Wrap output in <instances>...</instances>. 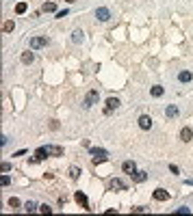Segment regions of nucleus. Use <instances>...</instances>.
I'll use <instances>...</instances> for the list:
<instances>
[{
  "instance_id": "c756f323",
  "label": "nucleus",
  "mask_w": 193,
  "mask_h": 216,
  "mask_svg": "<svg viewBox=\"0 0 193 216\" xmlns=\"http://www.w3.org/2000/svg\"><path fill=\"white\" fill-rule=\"evenodd\" d=\"M130 212H145V208H143V205H137V208H133Z\"/></svg>"
},
{
  "instance_id": "4be33fe9",
  "label": "nucleus",
  "mask_w": 193,
  "mask_h": 216,
  "mask_svg": "<svg viewBox=\"0 0 193 216\" xmlns=\"http://www.w3.org/2000/svg\"><path fill=\"white\" fill-rule=\"evenodd\" d=\"M165 115H167V117H176V115H178V108H176V106H167Z\"/></svg>"
},
{
  "instance_id": "2eb2a0df",
  "label": "nucleus",
  "mask_w": 193,
  "mask_h": 216,
  "mask_svg": "<svg viewBox=\"0 0 193 216\" xmlns=\"http://www.w3.org/2000/svg\"><path fill=\"white\" fill-rule=\"evenodd\" d=\"M15 28V24H13V20H7L4 24H2V33H11Z\"/></svg>"
},
{
  "instance_id": "393cba45",
  "label": "nucleus",
  "mask_w": 193,
  "mask_h": 216,
  "mask_svg": "<svg viewBox=\"0 0 193 216\" xmlns=\"http://www.w3.org/2000/svg\"><path fill=\"white\" fill-rule=\"evenodd\" d=\"M39 212H41V214H50V212H52V208L44 203V205H39Z\"/></svg>"
},
{
  "instance_id": "7c9ffc66",
  "label": "nucleus",
  "mask_w": 193,
  "mask_h": 216,
  "mask_svg": "<svg viewBox=\"0 0 193 216\" xmlns=\"http://www.w3.org/2000/svg\"><path fill=\"white\" fill-rule=\"evenodd\" d=\"M65 15H67V11H65V9H63V11H56V17H65Z\"/></svg>"
},
{
  "instance_id": "6ab92c4d",
  "label": "nucleus",
  "mask_w": 193,
  "mask_h": 216,
  "mask_svg": "<svg viewBox=\"0 0 193 216\" xmlns=\"http://www.w3.org/2000/svg\"><path fill=\"white\" fill-rule=\"evenodd\" d=\"M41 9H44L46 13H54V11H56V4H54V2H46Z\"/></svg>"
},
{
  "instance_id": "f3484780",
  "label": "nucleus",
  "mask_w": 193,
  "mask_h": 216,
  "mask_svg": "<svg viewBox=\"0 0 193 216\" xmlns=\"http://www.w3.org/2000/svg\"><path fill=\"white\" fill-rule=\"evenodd\" d=\"M150 93H152V97H161V95L165 93V89H163V86H152Z\"/></svg>"
},
{
  "instance_id": "cd10ccee",
  "label": "nucleus",
  "mask_w": 193,
  "mask_h": 216,
  "mask_svg": "<svg viewBox=\"0 0 193 216\" xmlns=\"http://www.w3.org/2000/svg\"><path fill=\"white\" fill-rule=\"evenodd\" d=\"M176 212H178V214H189V208H178Z\"/></svg>"
},
{
  "instance_id": "4468645a",
  "label": "nucleus",
  "mask_w": 193,
  "mask_h": 216,
  "mask_svg": "<svg viewBox=\"0 0 193 216\" xmlns=\"http://www.w3.org/2000/svg\"><path fill=\"white\" fill-rule=\"evenodd\" d=\"M26 9H28V4H26V2H17V4H15V13H17V15L26 13Z\"/></svg>"
},
{
  "instance_id": "bb28decb",
  "label": "nucleus",
  "mask_w": 193,
  "mask_h": 216,
  "mask_svg": "<svg viewBox=\"0 0 193 216\" xmlns=\"http://www.w3.org/2000/svg\"><path fill=\"white\" fill-rule=\"evenodd\" d=\"M0 182H2V186H9V184H11V177H9V175H2Z\"/></svg>"
},
{
  "instance_id": "423d86ee",
  "label": "nucleus",
  "mask_w": 193,
  "mask_h": 216,
  "mask_svg": "<svg viewBox=\"0 0 193 216\" xmlns=\"http://www.w3.org/2000/svg\"><path fill=\"white\" fill-rule=\"evenodd\" d=\"M46 43H48L46 37H33V39H31V50H39V48H44Z\"/></svg>"
},
{
  "instance_id": "2f4dec72",
  "label": "nucleus",
  "mask_w": 193,
  "mask_h": 216,
  "mask_svg": "<svg viewBox=\"0 0 193 216\" xmlns=\"http://www.w3.org/2000/svg\"><path fill=\"white\" fill-rule=\"evenodd\" d=\"M169 171H171V173H176V175L180 173V171H178V167H176V164H171V167H169Z\"/></svg>"
},
{
  "instance_id": "aec40b11",
  "label": "nucleus",
  "mask_w": 193,
  "mask_h": 216,
  "mask_svg": "<svg viewBox=\"0 0 193 216\" xmlns=\"http://www.w3.org/2000/svg\"><path fill=\"white\" fill-rule=\"evenodd\" d=\"M33 58H35V56H33V52H24V54H22V63H26V65H28V63H33Z\"/></svg>"
},
{
  "instance_id": "6e6552de",
  "label": "nucleus",
  "mask_w": 193,
  "mask_h": 216,
  "mask_svg": "<svg viewBox=\"0 0 193 216\" xmlns=\"http://www.w3.org/2000/svg\"><path fill=\"white\" fill-rule=\"evenodd\" d=\"M109 186L113 188V190H126L128 186H126V182H122V179H111L109 182Z\"/></svg>"
},
{
  "instance_id": "ddd939ff",
  "label": "nucleus",
  "mask_w": 193,
  "mask_h": 216,
  "mask_svg": "<svg viewBox=\"0 0 193 216\" xmlns=\"http://www.w3.org/2000/svg\"><path fill=\"white\" fill-rule=\"evenodd\" d=\"M50 156H63V147H59V145H50Z\"/></svg>"
},
{
  "instance_id": "39448f33",
  "label": "nucleus",
  "mask_w": 193,
  "mask_h": 216,
  "mask_svg": "<svg viewBox=\"0 0 193 216\" xmlns=\"http://www.w3.org/2000/svg\"><path fill=\"white\" fill-rule=\"evenodd\" d=\"M122 169H124V173H126V175H130V177H133V175L137 173V164H135L133 160H126V162L122 164Z\"/></svg>"
},
{
  "instance_id": "f257e3e1",
  "label": "nucleus",
  "mask_w": 193,
  "mask_h": 216,
  "mask_svg": "<svg viewBox=\"0 0 193 216\" xmlns=\"http://www.w3.org/2000/svg\"><path fill=\"white\" fill-rule=\"evenodd\" d=\"M91 156H94V164H100V162H104L106 160V151L104 149H98V147H91Z\"/></svg>"
},
{
  "instance_id": "7ed1b4c3",
  "label": "nucleus",
  "mask_w": 193,
  "mask_h": 216,
  "mask_svg": "<svg viewBox=\"0 0 193 216\" xmlns=\"http://www.w3.org/2000/svg\"><path fill=\"white\" fill-rule=\"evenodd\" d=\"M117 106H119V99H117V97H109V99H106V104H104V113H106V115H111Z\"/></svg>"
},
{
  "instance_id": "f8f14e48",
  "label": "nucleus",
  "mask_w": 193,
  "mask_h": 216,
  "mask_svg": "<svg viewBox=\"0 0 193 216\" xmlns=\"http://www.w3.org/2000/svg\"><path fill=\"white\" fill-rule=\"evenodd\" d=\"M191 136H193V132H191V128H182L180 130V138L187 143V140H191Z\"/></svg>"
},
{
  "instance_id": "5701e85b",
  "label": "nucleus",
  "mask_w": 193,
  "mask_h": 216,
  "mask_svg": "<svg viewBox=\"0 0 193 216\" xmlns=\"http://www.w3.org/2000/svg\"><path fill=\"white\" fill-rule=\"evenodd\" d=\"M78 175H80V169H78V167H70V177H72V179H76Z\"/></svg>"
},
{
  "instance_id": "473e14b6",
  "label": "nucleus",
  "mask_w": 193,
  "mask_h": 216,
  "mask_svg": "<svg viewBox=\"0 0 193 216\" xmlns=\"http://www.w3.org/2000/svg\"><path fill=\"white\" fill-rule=\"evenodd\" d=\"M67 2H76V0H67Z\"/></svg>"
},
{
  "instance_id": "9b49d317",
  "label": "nucleus",
  "mask_w": 193,
  "mask_h": 216,
  "mask_svg": "<svg viewBox=\"0 0 193 216\" xmlns=\"http://www.w3.org/2000/svg\"><path fill=\"white\" fill-rule=\"evenodd\" d=\"M48 156H50L48 147H39V149L35 151V158H37V160H44V158H48Z\"/></svg>"
},
{
  "instance_id": "c85d7f7f",
  "label": "nucleus",
  "mask_w": 193,
  "mask_h": 216,
  "mask_svg": "<svg viewBox=\"0 0 193 216\" xmlns=\"http://www.w3.org/2000/svg\"><path fill=\"white\" fill-rule=\"evenodd\" d=\"M0 169H2V171L7 173V171H9V169H11V164H9V162H2V167H0Z\"/></svg>"
},
{
  "instance_id": "f03ea898",
  "label": "nucleus",
  "mask_w": 193,
  "mask_h": 216,
  "mask_svg": "<svg viewBox=\"0 0 193 216\" xmlns=\"http://www.w3.org/2000/svg\"><path fill=\"white\" fill-rule=\"evenodd\" d=\"M98 99H100V93H98L96 89H94V91H89V93H87V97H85V108H91L94 104H98Z\"/></svg>"
},
{
  "instance_id": "9d476101",
  "label": "nucleus",
  "mask_w": 193,
  "mask_h": 216,
  "mask_svg": "<svg viewBox=\"0 0 193 216\" xmlns=\"http://www.w3.org/2000/svg\"><path fill=\"white\" fill-rule=\"evenodd\" d=\"M154 199H156V201H167V199H169V192L163 190V188H158V190H154Z\"/></svg>"
},
{
  "instance_id": "b1692460",
  "label": "nucleus",
  "mask_w": 193,
  "mask_h": 216,
  "mask_svg": "<svg viewBox=\"0 0 193 216\" xmlns=\"http://www.w3.org/2000/svg\"><path fill=\"white\" fill-rule=\"evenodd\" d=\"M9 208H11V210H15V208H20V199H15V197H11V199H9Z\"/></svg>"
},
{
  "instance_id": "a878e982",
  "label": "nucleus",
  "mask_w": 193,
  "mask_h": 216,
  "mask_svg": "<svg viewBox=\"0 0 193 216\" xmlns=\"http://www.w3.org/2000/svg\"><path fill=\"white\" fill-rule=\"evenodd\" d=\"M72 39H74V41H76V43H78V41H83V30H76Z\"/></svg>"
},
{
  "instance_id": "412c9836",
  "label": "nucleus",
  "mask_w": 193,
  "mask_h": 216,
  "mask_svg": "<svg viewBox=\"0 0 193 216\" xmlns=\"http://www.w3.org/2000/svg\"><path fill=\"white\" fill-rule=\"evenodd\" d=\"M133 179H135V182H145V179H147V175H145L143 171H137L135 175H133Z\"/></svg>"
},
{
  "instance_id": "1a4fd4ad",
  "label": "nucleus",
  "mask_w": 193,
  "mask_h": 216,
  "mask_svg": "<svg viewBox=\"0 0 193 216\" xmlns=\"http://www.w3.org/2000/svg\"><path fill=\"white\" fill-rule=\"evenodd\" d=\"M139 128L141 130H150L152 128V119H150L147 115H141V117H139Z\"/></svg>"
},
{
  "instance_id": "0eeeda50",
  "label": "nucleus",
  "mask_w": 193,
  "mask_h": 216,
  "mask_svg": "<svg viewBox=\"0 0 193 216\" xmlns=\"http://www.w3.org/2000/svg\"><path fill=\"white\" fill-rule=\"evenodd\" d=\"M96 17L100 20V22H106V20L111 17V11H109L106 7H100V9L96 11Z\"/></svg>"
},
{
  "instance_id": "20e7f679",
  "label": "nucleus",
  "mask_w": 193,
  "mask_h": 216,
  "mask_svg": "<svg viewBox=\"0 0 193 216\" xmlns=\"http://www.w3.org/2000/svg\"><path fill=\"white\" fill-rule=\"evenodd\" d=\"M74 199H76V203H78L80 208H85V210H91V208H89V201H87V197H85V192H80V190H78V192L74 195Z\"/></svg>"
},
{
  "instance_id": "dca6fc26",
  "label": "nucleus",
  "mask_w": 193,
  "mask_h": 216,
  "mask_svg": "<svg viewBox=\"0 0 193 216\" xmlns=\"http://www.w3.org/2000/svg\"><path fill=\"white\" fill-rule=\"evenodd\" d=\"M191 78H193L191 71H180V74H178V80H180V82H189Z\"/></svg>"
},
{
  "instance_id": "a211bd4d",
  "label": "nucleus",
  "mask_w": 193,
  "mask_h": 216,
  "mask_svg": "<svg viewBox=\"0 0 193 216\" xmlns=\"http://www.w3.org/2000/svg\"><path fill=\"white\" fill-rule=\"evenodd\" d=\"M24 210H26V212H35V210H39V208H37L35 201H26V203H24Z\"/></svg>"
}]
</instances>
